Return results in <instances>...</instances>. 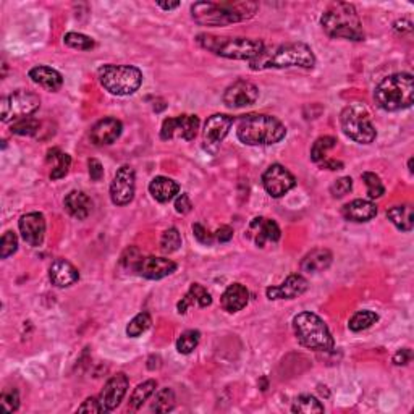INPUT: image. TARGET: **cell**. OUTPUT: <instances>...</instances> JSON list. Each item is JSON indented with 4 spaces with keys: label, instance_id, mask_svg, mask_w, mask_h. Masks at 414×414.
<instances>
[{
    "label": "cell",
    "instance_id": "6da1fadb",
    "mask_svg": "<svg viewBox=\"0 0 414 414\" xmlns=\"http://www.w3.org/2000/svg\"><path fill=\"white\" fill-rule=\"evenodd\" d=\"M316 65V56L313 49L304 42H290V44L264 47L254 60L250 62V68L254 72L262 70H282V68H304L311 70Z\"/></svg>",
    "mask_w": 414,
    "mask_h": 414
},
{
    "label": "cell",
    "instance_id": "7a4b0ae2",
    "mask_svg": "<svg viewBox=\"0 0 414 414\" xmlns=\"http://www.w3.org/2000/svg\"><path fill=\"white\" fill-rule=\"evenodd\" d=\"M256 2H196L191 7L193 20L201 26H228L254 17Z\"/></svg>",
    "mask_w": 414,
    "mask_h": 414
},
{
    "label": "cell",
    "instance_id": "3957f363",
    "mask_svg": "<svg viewBox=\"0 0 414 414\" xmlns=\"http://www.w3.org/2000/svg\"><path fill=\"white\" fill-rule=\"evenodd\" d=\"M236 136L248 146H272L287 136V128L272 115L248 114L238 120Z\"/></svg>",
    "mask_w": 414,
    "mask_h": 414
},
{
    "label": "cell",
    "instance_id": "277c9868",
    "mask_svg": "<svg viewBox=\"0 0 414 414\" xmlns=\"http://www.w3.org/2000/svg\"><path fill=\"white\" fill-rule=\"evenodd\" d=\"M321 26L324 33L333 39H348V41H364L363 23L353 4L337 2L332 4L329 8L322 13Z\"/></svg>",
    "mask_w": 414,
    "mask_h": 414
},
{
    "label": "cell",
    "instance_id": "5b68a950",
    "mask_svg": "<svg viewBox=\"0 0 414 414\" xmlns=\"http://www.w3.org/2000/svg\"><path fill=\"white\" fill-rule=\"evenodd\" d=\"M196 42L199 47L207 52L216 53L219 57L230 58V60H254L264 49V42L261 39H250V37H227L216 34H198Z\"/></svg>",
    "mask_w": 414,
    "mask_h": 414
},
{
    "label": "cell",
    "instance_id": "8992f818",
    "mask_svg": "<svg viewBox=\"0 0 414 414\" xmlns=\"http://www.w3.org/2000/svg\"><path fill=\"white\" fill-rule=\"evenodd\" d=\"M414 99V78L411 73H395L382 79L374 89V101L385 112L410 109Z\"/></svg>",
    "mask_w": 414,
    "mask_h": 414
},
{
    "label": "cell",
    "instance_id": "52a82bcc",
    "mask_svg": "<svg viewBox=\"0 0 414 414\" xmlns=\"http://www.w3.org/2000/svg\"><path fill=\"white\" fill-rule=\"evenodd\" d=\"M293 330L301 347L314 351H332L335 348L329 327L319 316L309 311L295 316Z\"/></svg>",
    "mask_w": 414,
    "mask_h": 414
},
{
    "label": "cell",
    "instance_id": "ba28073f",
    "mask_svg": "<svg viewBox=\"0 0 414 414\" xmlns=\"http://www.w3.org/2000/svg\"><path fill=\"white\" fill-rule=\"evenodd\" d=\"M340 125L343 133L349 139L359 144H370L377 138V131L373 125V117L368 105L363 102H353L347 105L340 114Z\"/></svg>",
    "mask_w": 414,
    "mask_h": 414
},
{
    "label": "cell",
    "instance_id": "9c48e42d",
    "mask_svg": "<svg viewBox=\"0 0 414 414\" xmlns=\"http://www.w3.org/2000/svg\"><path fill=\"white\" fill-rule=\"evenodd\" d=\"M99 82L114 96H131L141 88L143 73L133 65H104L99 68Z\"/></svg>",
    "mask_w": 414,
    "mask_h": 414
},
{
    "label": "cell",
    "instance_id": "30bf717a",
    "mask_svg": "<svg viewBox=\"0 0 414 414\" xmlns=\"http://www.w3.org/2000/svg\"><path fill=\"white\" fill-rule=\"evenodd\" d=\"M41 107V99L36 93L31 91H15L13 94L2 98L0 101V118L4 123L20 120V118L33 115Z\"/></svg>",
    "mask_w": 414,
    "mask_h": 414
},
{
    "label": "cell",
    "instance_id": "8fae6325",
    "mask_svg": "<svg viewBox=\"0 0 414 414\" xmlns=\"http://www.w3.org/2000/svg\"><path fill=\"white\" fill-rule=\"evenodd\" d=\"M262 185L269 196L282 198L297 186V179L288 169L280 164H272L262 174Z\"/></svg>",
    "mask_w": 414,
    "mask_h": 414
},
{
    "label": "cell",
    "instance_id": "7c38bea8",
    "mask_svg": "<svg viewBox=\"0 0 414 414\" xmlns=\"http://www.w3.org/2000/svg\"><path fill=\"white\" fill-rule=\"evenodd\" d=\"M233 125V117L225 115V114H214L212 117L207 118L206 125H204L202 131V146L207 153L216 154L220 144L230 131V128Z\"/></svg>",
    "mask_w": 414,
    "mask_h": 414
},
{
    "label": "cell",
    "instance_id": "4fadbf2b",
    "mask_svg": "<svg viewBox=\"0 0 414 414\" xmlns=\"http://www.w3.org/2000/svg\"><path fill=\"white\" fill-rule=\"evenodd\" d=\"M134 191H136V172L130 165H122L110 185L112 202L115 206H127L133 201Z\"/></svg>",
    "mask_w": 414,
    "mask_h": 414
},
{
    "label": "cell",
    "instance_id": "5bb4252c",
    "mask_svg": "<svg viewBox=\"0 0 414 414\" xmlns=\"http://www.w3.org/2000/svg\"><path fill=\"white\" fill-rule=\"evenodd\" d=\"M199 130V117L198 115H179L165 118L160 128V138L164 141H170L174 138L193 141Z\"/></svg>",
    "mask_w": 414,
    "mask_h": 414
},
{
    "label": "cell",
    "instance_id": "9a60e30c",
    "mask_svg": "<svg viewBox=\"0 0 414 414\" xmlns=\"http://www.w3.org/2000/svg\"><path fill=\"white\" fill-rule=\"evenodd\" d=\"M259 99V89L257 86L246 79H238L233 84H230L222 96L224 104L230 109H245L252 105Z\"/></svg>",
    "mask_w": 414,
    "mask_h": 414
},
{
    "label": "cell",
    "instance_id": "2e32d148",
    "mask_svg": "<svg viewBox=\"0 0 414 414\" xmlns=\"http://www.w3.org/2000/svg\"><path fill=\"white\" fill-rule=\"evenodd\" d=\"M128 385H130V380L123 373H118L105 382L104 389H102L99 395V401L104 413L114 411L115 408L120 405L123 398H125L128 392Z\"/></svg>",
    "mask_w": 414,
    "mask_h": 414
},
{
    "label": "cell",
    "instance_id": "e0dca14e",
    "mask_svg": "<svg viewBox=\"0 0 414 414\" xmlns=\"http://www.w3.org/2000/svg\"><path fill=\"white\" fill-rule=\"evenodd\" d=\"M20 233L23 240L33 248H37L44 243L46 236V219L41 212H30L21 216L20 222Z\"/></svg>",
    "mask_w": 414,
    "mask_h": 414
},
{
    "label": "cell",
    "instance_id": "ac0fdd59",
    "mask_svg": "<svg viewBox=\"0 0 414 414\" xmlns=\"http://www.w3.org/2000/svg\"><path fill=\"white\" fill-rule=\"evenodd\" d=\"M248 236L254 241L257 248H264L266 243H277L280 240L282 232L276 220L266 217L252 219L248 228Z\"/></svg>",
    "mask_w": 414,
    "mask_h": 414
},
{
    "label": "cell",
    "instance_id": "d6986e66",
    "mask_svg": "<svg viewBox=\"0 0 414 414\" xmlns=\"http://www.w3.org/2000/svg\"><path fill=\"white\" fill-rule=\"evenodd\" d=\"M176 262L165 259V257H143L136 267V273L148 278V280H160V278L169 277L176 271Z\"/></svg>",
    "mask_w": 414,
    "mask_h": 414
},
{
    "label": "cell",
    "instance_id": "ffe728a7",
    "mask_svg": "<svg viewBox=\"0 0 414 414\" xmlns=\"http://www.w3.org/2000/svg\"><path fill=\"white\" fill-rule=\"evenodd\" d=\"M123 125L117 118H102L96 125L91 128L89 139L94 146H109L114 144L122 136Z\"/></svg>",
    "mask_w": 414,
    "mask_h": 414
},
{
    "label": "cell",
    "instance_id": "44dd1931",
    "mask_svg": "<svg viewBox=\"0 0 414 414\" xmlns=\"http://www.w3.org/2000/svg\"><path fill=\"white\" fill-rule=\"evenodd\" d=\"M308 290V280L299 273H292L285 278V282L277 287H269L266 290L267 298L272 301L277 299H295Z\"/></svg>",
    "mask_w": 414,
    "mask_h": 414
},
{
    "label": "cell",
    "instance_id": "7402d4cb",
    "mask_svg": "<svg viewBox=\"0 0 414 414\" xmlns=\"http://www.w3.org/2000/svg\"><path fill=\"white\" fill-rule=\"evenodd\" d=\"M49 278L52 285H56L58 288H65L79 280V272L72 262L58 257L49 267Z\"/></svg>",
    "mask_w": 414,
    "mask_h": 414
},
{
    "label": "cell",
    "instance_id": "603a6c76",
    "mask_svg": "<svg viewBox=\"0 0 414 414\" xmlns=\"http://www.w3.org/2000/svg\"><path fill=\"white\" fill-rule=\"evenodd\" d=\"M342 216L348 222H369V220L377 216V206L373 201H368V199H354V201L343 206Z\"/></svg>",
    "mask_w": 414,
    "mask_h": 414
},
{
    "label": "cell",
    "instance_id": "cb8c5ba5",
    "mask_svg": "<svg viewBox=\"0 0 414 414\" xmlns=\"http://www.w3.org/2000/svg\"><path fill=\"white\" fill-rule=\"evenodd\" d=\"M250 301V292L245 285L241 283H232L225 290L222 298H220V304H222L224 311H227L230 314L238 313L248 304Z\"/></svg>",
    "mask_w": 414,
    "mask_h": 414
},
{
    "label": "cell",
    "instance_id": "d4e9b609",
    "mask_svg": "<svg viewBox=\"0 0 414 414\" xmlns=\"http://www.w3.org/2000/svg\"><path fill=\"white\" fill-rule=\"evenodd\" d=\"M28 77L31 78V82L39 84L44 88L46 91H51V93H57L58 89L63 86V77L57 70H53L51 67L46 65H37L30 70Z\"/></svg>",
    "mask_w": 414,
    "mask_h": 414
},
{
    "label": "cell",
    "instance_id": "484cf974",
    "mask_svg": "<svg viewBox=\"0 0 414 414\" xmlns=\"http://www.w3.org/2000/svg\"><path fill=\"white\" fill-rule=\"evenodd\" d=\"M63 206H65L70 216L78 220L88 219L91 211H93V201L83 191H70L63 199Z\"/></svg>",
    "mask_w": 414,
    "mask_h": 414
},
{
    "label": "cell",
    "instance_id": "4316f807",
    "mask_svg": "<svg viewBox=\"0 0 414 414\" xmlns=\"http://www.w3.org/2000/svg\"><path fill=\"white\" fill-rule=\"evenodd\" d=\"M333 256L329 250L325 248H317L309 251L303 259H301V272L306 273H319L327 271L332 266Z\"/></svg>",
    "mask_w": 414,
    "mask_h": 414
},
{
    "label": "cell",
    "instance_id": "83f0119b",
    "mask_svg": "<svg viewBox=\"0 0 414 414\" xmlns=\"http://www.w3.org/2000/svg\"><path fill=\"white\" fill-rule=\"evenodd\" d=\"M149 193L157 202H169L180 193V185L169 176H155L149 183Z\"/></svg>",
    "mask_w": 414,
    "mask_h": 414
},
{
    "label": "cell",
    "instance_id": "f1b7e54d",
    "mask_svg": "<svg viewBox=\"0 0 414 414\" xmlns=\"http://www.w3.org/2000/svg\"><path fill=\"white\" fill-rule=\"evenodd\" d=\"M193 304L199 306V308H207V306L212 304L211 293H209L207 290L199 283H191L190 290H188V293L181 298V301L176 308H179L180 314H186L188 308H190V306H193Z\"/></svg>",
    "mask_w": 414,
    "mask_h": 414
},
{
    "label": "cell",
    "instance_id": "f546056e",
    "mask_svg": "<svg viewBox=\"0 0 414 414\" xmlns=\"http://www.w3.org/2000/svg\"><path fill=\"white\" fill-rule=\"evenodd\" d=\"M387 219L390 220L400 232H411L414 227V211L411 204L394 206L387 211Z\"/></svg>",
    "mask_w": 414,
    "mask_h": 414
},
{
    "label": "cell",
    "instance_id": "4dcf8cb0",
    "mask_svg": "<svg viewBox=\"0 0 414 414\" xmlns=\"http://www.w3.org/2000/svg\"><path fill=\"white\" fill-rule=\"evenodd\" d=\"M155 389H157V382L154 379H149L143 384H139L136 389L133 390V394L130 396V408L133 411H136L141 408L144 403H146L150 396L155 394Z\"/></svg>",
    "mask_w": 414,
    "mask_h": 414
},
{
    "label": "cell",
    "instance_id": "1f68e13d",
    "mask_svg": "<svg viewBox=\"0 0 414 414\" xmlns=\"http://www.w3.org/2000/svg\"><path fill=\"white\" fill-rule=\"evenodd\" d=\"M47 154H49V155H47V159L56 160V165H53V169L51 172V179L52 180L63 179V176L68 174L70 165H72V157H70L68 154L62 153V150H58V149H51Z\"/></svg>",
    "mask_w": 414,
    "mask_h": 414
},
{
    "label": "cell",
    "instance_id": "d6a6232c",
    "mask_svg": "<svg viewBox=\"0 0 414 414\" xmlns=\"http://www.w3.org/2000/svg\"><path fill=\"white\" fill-rule=\"evenodd\" d=\"M379 321V316L374 311H358L356 314H353L351 319L348 322V329L351 332H363L369 327H373L375 322Z\"/></svg>",
    "mask_w": 414,
    "mask_h": 414
},
{
    "label": "cell",
    "instance_id": "836d02e7",
    "mask_svg": "<svg viewBox=\"0 0 414 414\" xmlns=\"http://www.w3.org/2000/svg\"><path fill=\"white\" fill-rule=\"evenodd\" d=\"M175 408V392L165 387V389H160L153 401V406H150V411L154 413H169Z\"/></svg>",
    "mask_w": 414,
    "mask_h": 414
},
{
    "label": "cell",
    "instance_id": "e575fe53",
    "mask_svg": "<svg viewBox=\"0 0 414 414\" xmlns=\"http://www.w3.org/2000/svg\"><path fill=\"white\" fill-rule=\"evenodd\" d=\"M292 411L301 413V414L324 413V405H322V403L313 395H299L293 403Z\"/></svg>",
    "mask_w": 414,
    "mask_h": 414
},
{
    "label": "cell",
    "instance_id": "d590c367",
    "mask_svg": "<svg viewBox=\"0 0 414 414\" xmlns=\"http://www.w3.org/2000/svg\"><path fill=\"white\" fill-rule=\"evenodd\" d=\"M335 146H337V138H333V136L317 138L313 144V148H311V159H313V162L321 164L322 160L327 159L325 157L327 153H329V150Z\"/></svg>",
    "mask_w": 414,
    "mask_h": 414
},
{
    "label": "cell",
    "instance_id": "8d00e7d4",
    "mask_svg": "<svg viewBox=\"0 0 414 414\" xmlns=\"http://www.w3.org/2000/svg\"><path fill=\"white\" fill-rule=\"evenodd\" d=\"M150 324H153V319H150V314L143 311L133 317L130 321V324L127 325V335L131 338H138L139 335H143L144 332L149 330Z\"/></svg>",
    "mask_w": 414,
    "mask_h": 414
},
{
    "label": "cell",
    "instance_id": "74e56055",
    "mask_svg": "<svg viewBox=\"0 0 414 414\" xmlns=\"http://www.w3.org/2000/svg\"><path fill=\"white\" fill-rule=\"evenodd\" d=\"M41 123L33 117H25L20 120H15L13 125L10 127V131L13 134H20V136H34L39 131Z\"/></svg>",
    "mask_w": 414,
    "mask_h": 414
},
{
    "label": "cell",
    "instance_id": "f35d334b",
    "mask_svg": "<svg viewBox=\"0 0 414 414\" xmlns=\"http://www.w3.org/2000/svg\"><path fill=\"white\" fill-rule=\"evenodd\" d=\"M181 248V235L179 228L170 227L167 228L162 233V238H160V250H162L164 254H172V252L179 251Z\"/></svg>",
    "mask_w": 414,
    "mask_h": 414
},
{
    "label": "cell",
    "instance_id": "ab89813d",
    "mask_svg": "<svg viewBox=\"0 0 414 414\" xmlns=\"http://www.w3.org/2000/svg\"><path fill=\"white\" fill-rule=\"evenodd\" d=\"M199 340H201V333L198 330L183 332L179 340H176V349H179L180 354H190L198 348Z\"/></svg>",
    "mask_w": 414,
    "mask_h": 414
},
{
    "label": "cell",
    "instance_id": "60d3db41",
    "mask_svg": "<svg viewBox=\"0 0 414 414\" xmlns=\"http://www.w3.org/2000/svg\"><path fill=\"white\" fill-rule=\"evenodd\" d=\"M363 181H364L366 188H368L369 199H379L385 195L384 183H382L380 176L375 175L374 172H364Z\"/></svg>",
    "mask_w": 414,
    "mask_h": 414
},
{
    "label": "cell",
    "instance_id": "b9f144b4",
    "mask_svg": "<svg viewBox=\"0 0 414 414\" xmlns=\"http://www.w3.org/2000/svg\"><path fill=\"white\" fill-rule=\"evenodd\" d=\"M63 42L72 49H78V51H91L94 49L96 42L93 37L82 34V33H67L65 37H63Z\"/></svg>",
    "mask_w": 414,
    "mask_h": 414
},
{
    "label": "cell",
    "instance_id": "7bdbcfd3",
    "mask_svg": "<svg viewBox=\"0 0 414 414\" xmlns=\"http://www.w3.org/2000/svg\"><path fill=\"white\" fill-rule=\"evenodd\" d=\"M18 250V238L13 232H5L2 240H0V257L7 259L12 254H15Z\"/></svg>",
    "mask_w": 414,
    "mask_h": 414
},
{
    "label": "cell",
    "instance_id": "ee69618b",
    "mask_svg": "<svg viewBox=\"0 0 414 414\" xmlns=\"http://www.w3.org/2000/svg\"><path fill=\"white\" fill-rule=\"evenodd\" d=\"M0 405L8 413L17 411L20 408V395L17 389H5L0 396Z\"/></svg>",
    "mask_w": 414,
    "mask_h": 414
},
{
    "label": "cell",
    "instance_id": "f6af8a7d",
    "mask_svg": "<svg viewBox=\"0 0 414 414\" xmlns=\"http://www.w3.org/2000/svg\"><path fill=\"white\" fill-rule=\"evenodd\" d=\"M143 257L139 254V251L136 248H127L125 252L122 254V259H120V266L125 267L127 271H131V272H136V267L139 264V261H141Z\"/></svg>",
    "mask_w": 414,
    "mask_h": 414
},
{
    "label": "cell",
    "instance_id": "bcb514c9",
    "mask_svg": "<svg viewBox=\"0 0 414 414\" xmlns=\"http://www.w3.org/2000/svg\"><path fill=\"white\" fill-rule=\"evenodd\" d=\"M351 190H353V180L349 179V176H342V179H338L337 181L332 183L330 195L333 198L340 199L343 196H347Z\"/></svg>",
    "mask_w": 414,
    "mask_h": 414
},
{
    "label": "cell",
    "instance_id": "7dc6e473",
    "mask_svg": "<svg viewBox=\"0 0 414 414\" xmlns=\"http://www.w3.org/2000/svg\"><path fill=\"white\" fill-rule=\"evenodd\" d=\"M193 233H195V238L199 241L201 245L211 246L214 243V233L209 232V230L204 227L201 224H195L193 225Z\"/></svg>",
    "mask_w": 414,
    "mask_h": 414
},
{
    "label": "cell",
    "instance_id": "c3c4849f",
    "mask_svg": "<svg viewBox=\"0 0 414 414\" xmlns=\"http://www.w3.org/2000/svg\"><path fill=\"white\" fill-rule=\"evenodd\" d=\"M191 209H193V204L190 201V198H188L186 193H181L175 201V211L181 214V216H186V214L191 212Z\"/></svg>",
    "mask_w": 414,
    "mask_h": 414
},
{
    "label": "cell",
    "instance_id": "681fc988",
    "mask_svg": "<svg viewBox=\"0 0 414 414\" xmlns=\"http://www.w3.org/2000/svg\"><path fill=\"white\" fill-rule=\"evenodd\" d=\"M77 411L78 413H104V410H102L99 398H94V396H91L86 401H83V405L78 406Z\"/></svg>",
    "mask_w": 414,
    "mask_h": 414
},
{
    "label": "cell",
    "instance_id": "f907efd6",
    "mask_svg": "<svg viewBox=\"0 0 414 414\" xmlns=\"http://www.w3.org/2000/svg\"><path fill=\"white\" fill-rule=\"evenodd\" d=\"M88 169H89V176L93 181H101L102 176H104V167L99 162L98 159H89L88 160Z\"/></svg>",
    "mask_w": 414,
    "mask_h": 414
},
{
    "label": "cell",
    "instance_id": "816d5d0a",
    "mask_svg": "<svg viewBox=\"0 0 414 414\" xmlns=\"http://www.w3.org/2000/svg\"><path fill=\"white\" fill-rule=\"evenodd\" d=\"M214 238L220 241V243H227V241L233 238V228L228 227V225H222V227L217 228V232L214 233Z\"/></svg>",
    "mask_w": 414,
    "mask_h": 414
},
{
    "label": "cell",
    "instance_id": "f5cc1de1",
    "mask_svg": "<svg viewBox=\"0 0 414 414\" xmlns=\"http://www.w3.org/2000/svg\"><path fill=\"white\" fill-rule=\"evenodd\" d=\"M413 358V353L410 348H403L400 351H396V354L394 356V364L395 366H406L408 363L411 361Z\"/></svg>",
    "mask_w": 414,
    "mask_h": 414
},
{
    "label": "cell",
    "instance_id": "db71d44e",
    "mask_svg": "<svg viewBox=\"0 0 414 414\" xmlns=\"http://www.w3.org/2000/svg\"><path fill=\"white\" fill-rule=\"evenodd\" d=\"M394 28H395V31H398V33H411L413 25H411V21H408V20H398Z\"/></svg>",
    "mask_w": 414,
    "mask_h": 414
},
{
    "label": "cell",
    "instance_id": "11a10c76",
    "mask_svg": "<svg viewBox=\"0 0 414 414\" xmlns=\"http://www.w3.org/2000/svg\"><path fill=\"white\" fill-rule=\"evenodd\" d=\"M319 165L322 167V169H327V170H342L343 169V164L340 162V160H332V159H324Z\"/></svg>",
    "mask_w": 414,
    "mask_h": 414
},
{
    "label": "cell",
    "instance_id": "9f6ffc18",
    "mask_svg": "<svg viewBox=\"0 0 414 414\" xmlns=\"http://www.w3.org/2000/svg\"><path fill=\"white\" fill-rule=\"evenodd\" d=\"M180 2H169V4H165V2H157V7H160L162 10H167V12H170V10H175V8H179L180 7Z\"/></svg>",
    "mask_w": 414,
    "mask_h": 414
},
{
    "label": "cell",
    "instance_id": "6f0895ef",
    "mask_svg": "<svg viewBox=\"0 0 414 414\" xmlns=\"http://www.w3.org/2000/svg\"><path fill=\"white\" fill-rule=\"evenodd\" d=\"M408 169H410V172L413 174V157L408 160Z\"/></svg>",
    "mask_w": 414,
    "mask_h": 414
}]
</instances>
